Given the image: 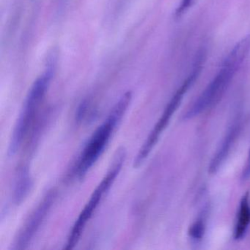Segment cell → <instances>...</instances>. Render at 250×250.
<instances>
[{
	"label": "cell",
	"instance_id": "6",
	"mask_svg": "<svg viewBox=\"0 0 250 250\" xmlns=\"http://www.w3.org/2000/svg\"><path fill=\"white\" fill-rule=\"evenodd\" d=\"M55 197H56V194L54 190H51L44 196L42 201L33 210L28 220L26 222L25 225L16 238L14 249L24 250L28 247L35 235L40 229L42 224L44 222L51 207L53 205Z\"/></svg>",
	"mask_w": 250,
	"mask_h": 250
},
{
	"label": "cell",
	"instance_id": "5",
	"mask_svg": "<svg viewBox=\"0 0 250 250\" xmlns=\"http://www.w3.org/2000/svg\"><path fill=\"white\" fill-rule=\"evenodd\" d=\"M125 159V150L124 148L119 149L114 157L112 165L109 167L107 173L93 191L90 200L80 213L78 219L73 226L72 229H71L68 238L66 246L65 247V250L74 249L75 246L78 244L86 225L91 219L93 213L96 211V208L100 204L104 196L108 192L109 188L113 184L115 178L118 176L121 168H122L123 164H124Z\"/></svg>",
	"mask_w": 250,
	"mask_h": 250
},
{
	"label": "cell",
	"instance_id": "2",
	"mask_svg": "<svg viewBox=\"0 0 250 250\" xmlns=\"http://www.w3.org/2000/svg\"><path fill=\"white\" fill-rule=\"evenodd\" d=\"M132 93L126 92L111 111L106 121L97 128L83 148L73 168V175L81 180L97 162L107 146L117 125L131 102Z\"/></svg>",
	"mask_w": 250,
	"mask_h": 250
},
{
	"label": "cell",
	"instance_id": "4",
	"mask_svg": "<svg viewBox=\"0 0 250 250\" xmlns=\"http://www.w3.org/2000/svg\"><path fill=\"white\" fill-rule=\"evenodd\" d=\"M206 60L203 52L199 55L197 61L194 62L192 71L190 73L189 75L184 80L179 88L175 92V94L172 96V99L169 101L166 108L164 110L162 116L159 118L158 122L155 125L154 128L152 130L151 132L147 137V140L143 144V147L140 148L137 157L134 159V167H138L143 163L146 158L148 156L151 152L152 149L154 147L155 145L157 143L160 137L161 134L163 132L164 130L166 128L167 125L169 124L171 118H172L175 111L178 109V106L181 104L184 95L189 90L190 87L194 84L196 80L198 78L203 69V64Z\"/></svg>",
	"mask_w": 250,
	"mask_h": 250
},
{
	"label": "cell",
	"instance_id": "13",
	"mask_svg": "<svg viewBox=\"0 0 250 250\" xmlns=\"http://www.w3.org/2000/svg\"><path fill=\"white\" fill-rule=\"evenodd\" d=\"M249 178H250V153H249L248 162H247V167L242 174L243 179L245 180Z\"/></svg>",
	"mask_w": 250,
	"mask_h": 250
},
{
	"label": "cell",
	"instance_id": "7",
	"mask_svg": "<svg viewBox=\"0 0 250 250\" xmlns=\"http://www.w3.org/2000/svg\"><path fill=\"white\" fill-rule=\"evenodd\" d=\"M239 131L240 123L239 121H236L228 130L225 138L221 143V146H219V148L216 150V153L213 156V159L210 161L208 167V172L210 174L216 173L217 172L218 169H219L221 165H222L224 161L228 156L229 150L235 142Z\"/></svg>",
	"mask_w": 250,
	"mask_h": 250
},
{
	"label": "cell",
	"instance_id": "11",
	"mask_svg": "<svg viewBox=\"0 0 250 250\" xmlns=\"http://www.w3.org/2000/svg\"><path fill=\"white\" fill-rule=\"evenodd\" d=\"M196 0H181L178 8L175 10V18L179 19L187 12L188 9L192 6Z\"/></svg>",
	"mask_w": 250,
	"mask_h": 250
},
{
	"label": "cell",
	"instance_id": "9",
	"mask_svg": "<svg viewBox=\"0 0 250 250\" xmlns=\"http://www.w3.org/2000/svg\"><path fill=\"white\" fill-rule=\"evenodd\" d=\"M250 194L246 193L240 202L238 217L234 229L235 240H241L245 236L246 232L250 225Z\"/></svg>",
	"mask_w": 250,
	"mask_h": 250
},
{
	"label": "cell",
	"instance_id": "12",
	"mask_svg": "<svg viewBox=\"0 0 250 250\" xmlns=\"http://www.w3.org/2000/svg\"><path fill=\"white\" fill-rule=\"evenodd\" d=\"M89 110V102L87 100L83 101L78 109H77V114H76V121L77 122H83V120L87 117V112Z\"/></svg>",
	"mask_w": 250,
	"mask_h": 250
},
{
	"label": "cell",
	"instance_id": "10",
	"mask_svg": "<svg viewBox=\"0 0 250 250\" xmlns=\"http://www.w3.org/2000/svg\"><path fill=\"white\" fill-rule=\"evenodd\" d=\"M205 231H206L205 219L203 217H200L190 226L188 234L193 239L199 241L203 238Z\"/></svg>",
	"mask_w": 250,
	"mask_h": 250
},
{
	"label": "cell",
	"instance_id": "3",
	"mask_svg": "<svg viewBox=\"0 0 250 250\" xmlns=\"http://www.w3.org/2000/svg\"><path fill=\"white\" fill-rule=\"evenodd\" d=\"M52 68H48L32 86L20 116L14 127L8 147V155L14 156L17 153L29 131L34 123L39 107L44 99L52 77Z\"/></svg>",
	"mask_w": 250,
	"mask_h": 250
},
{
	"label": "cell",
	"instance_id": "8",
	"mask_svg": "<svg viewBox=\"0 0 250 250\" xmlns=\"http://www.w3.org/2000/svg\"><path fill=\"white\" fill-rule=\"evenodd\" d=\"M33 182L29 168L23 166L19 169L17 174L14 189V202L20 205L25 200L33 188Z\"/></svg>",
	"mask_w": 250,
	"mask_h": 250
},
{
	"label": "cell",
	"instance_id": "1",
	"mask_svg": "<svg viewBox=\"0 0 250 250\" xmlns=\"http://www.w3.org/2000/svg\"><path fill=\"white\" fill-rule=\"evenodd\" d=\"M250 52V35L241 39L232 48L222 62L214 78L192 106L184 113V120H189L219 102Z\"/></svg>",
	"mask_w": 250,
	"mask_h": 250
}]
</instances>
